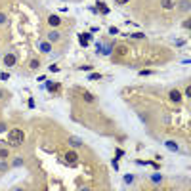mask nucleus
I'll return each instance as SVG.
<instances>
[{
	"mask_svg": "<svg viewBox=\"0 0 191 191\" xmlns=\"http://www.w3.org/2000/svg\"><path fill=\"white\" fill-rule=\"evenodd\" d=\"M184 27H185V29L191 27V19H185V21H184Z\"/></svg>",
	"mask_w": 191,
	"mask_h": 191,
	"instance_id": "obj_14",
	"label": "nucleus"
},
{
	"mask_svg": "<svg viewBox=\"0 0 191 191\" xmlns=\"http://www.w3.org/2000/svg\"><path fill=\"white\" fill-rule=\"evenodd\" d=\"M166 147H170V149H174V151H178V145L174 142H166Z\"/></svg>",
	"mask_w": 191,
	"mask_h": 191,
	"instance_id": "obj_10",
	"label": "nucleus"
},
{
	"mask_svg": "<svg viewBox=\"0 0 191 191\" xmlns=\"http://www.w3.org/2000/svg\"><path fill=\"white\" fill-rule=\"evenodd\" d=\"M38 65H40V63H38L37 59H33V61H31V67H33V69H38Z\"/></svg>",
	"mask_w": 191,
	"mask_h": 191,
	"instance_id": "obj_12",
	"label": "nucleus"
},
{
	"mask_svg": "<svg viewBox=\"0 0 191 191\" xmlns=\"http://www.w3.org/2000/svg\"><path fill=\"white\" fill-rule=\"evenodd\" d=\"M48 23L52 25V27H58V25L61 23V17H59V15H50V19H48Z\"/></svg>",
	"mask_w": 191,
	"mask_h": 191,
	"instance_id": "obj_4",
	"label": "nucleus"
},
{
	"mask_svg": "<svg viewBox=\"0 0 191 191\" xmlns=\"http://www.w3.org/2000/svg\"><path fill=\"white\" fill-rule=\"evenodd\" d=\"M90 79H94V80H97V79H101V75H97V73H92V75H90Z\"/></svg>",
	"mask_w": 191,
	"mask_h": 191,
	"instance_id": "obj_15",
	"label": "nucleus"
},
{
	"mask_svg": "<svg viewBox=\"0 0 191 191\" xmlns=\"http://www.w3.org/2000/svg\"><path fill=\"white\" fill-rule=\"evenodd\" d=\"M0 157H2V159L8 157V151H6V149H0Z\"/></svg>",
	"mask_w": 191,
	"mask_h": 191,
	"instance_id": "obj_13",
	"label": "nucleus"
},
{
	"mask_svg": "<svg viewBox=\"0 0 191 191\" xmlns=\"http://www.w3.org/2000/svg\"><path fill=\"white\" fill-rule=\"evenodd\" d=\"M80 94H82V97H84L86 101H94V96H90L88 92H84V90H80Z\"/></svg>",
	"mask_w": 191,
	"mask_h": 191,
	"instance_id": "obj_6",
	"label": "nucleus"
},
{
	"mask_svg": "<svg viewBox=\"0 0 191 191\" xmlns=\"http://www.w3.org/2000/svg\"><path fill=\"white\" fill-rule=\"evenodd\" d=\"M0 23H6V15L4 13H0Z\"/></svg>",
	"mask_w": 191,
	"mask_h": 191,
	"instance_id": "obj_17",
	"label": "nucleus"
},
{
	"mask_svg": "<svg viewBox=\"0 0 191 191\" xmlns=\"http://www.w3.org/2000/svg\"><path fill=\"white\" fill-rule=\"evenodd\" d=\"M76 161H79V155H76V151H67V153H65V163L75 164Z\"/></svg>",
	"mask_w": 191,
	"mask_h": 191,
	"instance_id": "obj_2",
	"label": "nucleus"
},
{
	"mask_svg": "<svg viewBox=\"0 0 191 191\" xmlns=\"http://www.w3.org/2000/svg\"><path fill=\"white\" fill-rule=\"evenodd\" d=\"M23 142H25V134H23V130H19V128H13V130H10V134H8V143H10V145L17 147V145H21Z\"/></svg>",
	"mask_w": 191,
	"mask_h": 191,
	"instance_id": "obj_1",
	"label": "nucleus"
},
{
	"mask_svg": "<svg viewBox=\"0 0 191 191\" xmlns=\"http://www.w3.org/2000/svg\"><path fill=\"white\" fill-rule=\"evenodd\" d=\"M97 8H100L103 13H109V8H107V6H105V4H103V2H97Z\"/></svg>",
	"mask_w": 191,
	"mask_h": 191,
	"instance_id": "obj_8",
	"label": "nucleus"
},
{
	"mask_svg": "<svg viewBox=\"0 0 191 191\" xmlns=\"http://www.w3.org/2000/svg\"><path fill=\"white\" fill-rule=\"evenodd\" d=\"M117 2H118V4H126L128 0H117Z\"/></svg>",
	"mask_w": 191,
	"mask_h": 191,
	"instance_id": "obj_18",
	"label": "nucleus"
},
{
	"mask_svg": "<svg viewBox=\"0 0 191 191\" xmlns=\"http://www.w3.org/2000/svg\"><path fill=\"white\" fill-rule=\"evenodd\" d=\"M172 6H174V0H163V8H168L170 10Z\"/></svg>",
	"mask_w": 191,
	"mask_h": 191,
	"instance_id": "obj_7",
	"label": "nucleus"
},
{
	"mask_svg": "<svg viewBox=\"0 0 191 191\" xmlns=\"http://www.w3.org/2000/svg\"><path fill=\"white\" fill-rule=\"evenodd\" d=\"M0 96H2V92H0Z\"/></svg>",
	"mask_w": 191,
	"mask_h": 191,
	"instance_id": "obj_19",
	"label": "nucleus"
},
{
	"mask_svg": "<svg viewBox=\"0 0 191 191\" xmlns=\"http://www.w3.org/2000/svg\"><path fill=\"white\" fill-rule=\"evenodd\" d=\"M40 50H42V52H50V50H52V46H50L48 42H42V44H40Z\"/></svg>",
	"mask_w": 191,
	"mask_h": 191,
	"instance_id": "obj_9",
	"label": "nucleus"
},
{
	"mask_svg": "<svg viewBox=\"0 0 191 191\" xmlns=\"http://www.w3.org/2000/svg\"><path fill=\"white\" fill-rule=\"evenodd\" d=\"M109 33H111V34H117V33H118V29H117V27H111V29H109Z\"/></svg>",
	"mask_w": 191,
	"mask_h": 191,
	"instance_id": "obj_16",
	"label": "nucleus"
},
{
	"mask_svg": "<svg viewBox=\"0 0 191 191\" xmlns=\"http://www.w3.org/2000/svg\"><path fill=\"white\" fill-rule=\"evenodd\" d=\"M170 100H172V101H180V100H182V94H180L178 90H172V92H170Z\"/></svg>",
	"mask_w": 191,
	"mask_h": 191,
	"instance_id": "obj_5",
	"label": "nucleus"
},
{
	"mask_svg": "<svg viewBox=\"0 0 191 191\" xmlns=\"http://www.w3.org/2000/svg\"><path fill=\"white\" fill-rule=\"evenodd\" d=\"M4 65L13 67V65H15V55H13V54H8L6 58H4Z\"/></svg>",
	"mask_w": 191,
	"mask_h": 191,
	"instance_id": "obj_3",
	"label": "nucleus"
},
{
	"mask_svg": "<svg viewBox=\"0 0 191 191\" xmlns=\"http://www.w3.org/2000/svg\"><path fill=\"white\" fill-rule=\"evenodd\" d=\"M48 88H50L52 92H54V90H58V88H59V84H54V82H48Z\"/></svg>",
	"mask_w": 191,
	"mask_h": 191,
	"instance_id": "obj_11",
	"label": "nucleus"
}]
</instances>
